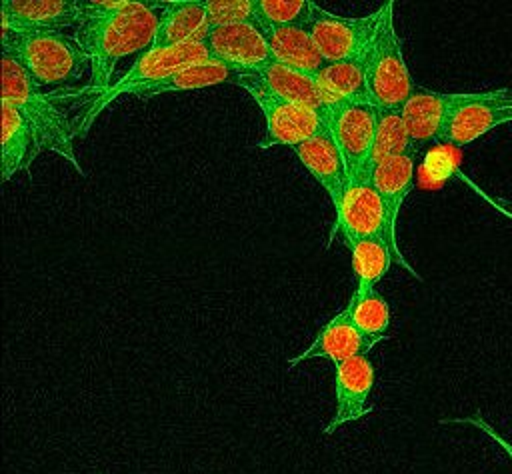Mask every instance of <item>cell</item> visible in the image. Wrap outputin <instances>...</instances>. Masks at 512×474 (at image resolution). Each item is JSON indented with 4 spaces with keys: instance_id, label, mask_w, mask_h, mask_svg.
<instances>
[{
    "instance_id": "cell-1",
    "label": "cell",
    "mask_w": 512,
    "mask_h": 474,
    "mask_svg": "<svg viewBox=\"0 0 512 474\" xmlns=\"http://www.w3.org/2000/svg\"><path fill=\"white\" fill-rule=\"evenodd\" d=\"M162 10H146L136 14H120L84 20L74 38L86 52L90 62V94H102L112 86L116 64L130 54L150 50Z\"/></svg>"
},
{
    "instance_id": "cell-2",
    "label": "cell",
    "mask_w": 512,
    "mask_h": 474,
    "mask_svg": "<svg viewBox=\"0 0 512 474\" xmlns=\"http://www.w3.org/2000/svg\"><path fill=\"white\" fill-rule=\"evenodd\" d=\"M2 54L12 56L40 88L68 86L90 66L74 36L2 22Z\"/></svg>"
},
{
    "instance_id": "cell-3",
    "label": "cell",
    "mask_w": 512,
    "mask_h": 474,
    "mask_svg": "<svg viewBox=\"0 0 512 474\" xmlns=\"http://www.w3.org/2000/svg\"><path fill=\"white\" fill-rule=\"evenodd\" d=\"M2 100L26 118L42 150L62 156L76 172L84 174L74 150L76 124L8 54H2Z\"/></svg>"
},
{
    "instance_id": "cell-4",
    "label": "cell",
    "mask_w": 512,
    "mask_h": 474,
    "mask_svg": "<svg viewBox=\"0 0 512 474\" xmlns=\"http://www.w3.org/2000/svg\"><path fill=\"white\" fill-rule=\"evenodd\" d=\"M378 10L374 36L362 56L366 96L376 110H402L416 86L404 60L402 38L394 26V2L388 0Z\"/></svg>"
},
{
    "instance_id": "cell-5",
    "label": "cell",
    "mask_w": 512,
    "mask_h": 474,
    "mask_svg": "<svg viewBox=\"0 0 512 474\" xmlns=\"http://www.w3.org/2000/svg\"><path fill=\"white\" fill-rule=\"evenodd\" d=\"M202 62H212L204 40L188 42V44L174 46V48L146 50L132 62V66L122 74V78H118L106 92L94 96V100L86 106V110L82 112V116L76 122V136L84 138L88 134V130L92 128L94 120L122 94H136L138 90H142V88L182 70V68L202 64Z\"/></svg>"
},
{
    "instance_id": "cell-6",
    "label": "cell",
    "mask_w": 512,
    "mask_h": 474,
    "mask_svg": "<svg viewBox=\"0 0 512 474\" xmlns=\"http://www.w3.org/2000/svg\"><path fill=\"white\" fill-rule=\"evenodd\" d=\"M236 86L244 88L266 120V134L258 142V148L266 150L272 146H298L312 136L328 130V122L322 114L304 106L292 104L282 96L274 94L256 74H242Z\"/></svg>"
},
{
    "instance_id": "cell-7",
    "label": "cell",
    "mask_w": 512,
    "mask_h": 474,
    "mask_svg": "<svg viewBox=\"0 0 512 474\" xmlns=\"http://www.w3.org/2000/svg\"><path fill=\"white\" fill-rule=\"evenodd\" d=\"M378 110L368 100H340L328 114V130L346 162L350 182H372V148Z\"/></svg>"
},
{
    "instance_id": "cell-8",
    "label": "cell",
    "mask_w": 512,
    "mask_h": 474,
    "mask_svg": "<svg viewBox=\"0 0 512 474\" xmlns=\"http://www.w3.org/2000/svg\"><path fill=\"white\" fill-rule=\"evenodd\" d=\"M340 232L346 246L366 240V238H384L394 258L412 274H416L410 264L402 258V252L396 242V230L390 226L386 206L374 188L372 182H350L344 194L340 208L336 210L334 232Z\"/></svg>"
},
{
    "instance_id": "cell-9",
    "label": "cell",
    "mask_w": 512,
    "mask_h": 474,
    "mask_svg": "<svg viewBox=\"0 0 512 474\" xmlns=\"http://www.w3.org/2000/svg\"><path fill=\"white\" fill-rule=\"evenodd\" d=\"M378 16L380 10L368 16H338L312 2L308 30L326 62H344L364 56L374 36Z\"/></svg>"
},
{
    "instance_id": "cell-10",
    "label": "cell",
    "mask_w": 512,
    "mask_h": 474,
    "mask_svg": "<svg viewBox=\"0 0 512 474\" xmlns=\"http://www.w3.org/2000/svg\"><path fill=\"white\" fill-rule=\"evenodd\" d=\"M204 44L214 62L238 74H258L276 62L264 30L250 22L210 28Z\"/></svg>"
},
{
    "instance_id": "cell-11",
    "label": "cell",
    "mask_w": 512,
    "mask_h": 474,
    "mask_svg": "<svg viewBox=\"0 0 512 474\" xmlns=\"http://www.w3.org/2000/svg\"><path fill=\"white\" fill-rule=\"evenodd\" d=\"M482 96L480 92H436L416 86L406 104L402 106V118L408 128V136L418 150L422 144L442 140L452 114Z\"/></svg>"
},
{
    "instance_id": "cell-12",
    "label": "cell",
    "mask_w": 512,
    "mask_h": 474,
    "mask_svg": "<svg viewBox=\"0 0 512 474\" xmlns=\"http://www.w3.org/2000/svg\"><path fill=\"white\" fill-rule=\"evenodd\" d=\"M508 122H512V88L482 90L480 98L460 106L452 114L440 142L466 146Z\"/></svg>"
},
{
    "instance_id": "cell-13",
    "label": "cell",
    "mask_w": 512,
    "mask_h": 474,
    "mask_svg": "<svg viewBox=\"0 0 512 474\" xmlns=\"http://www.w3.org/2000/svg\"><path fill=\"white\" fill-rule=\"evenodd\" d=\"M374 364L362 354L334 364V394L336 408L330 422L324 426V434H332L338 428L360 420L372 408L368 406L370 392L374 388Z\"/></svg>"
},
{
    "instance_id": "cell-14",
    "label": "cell",
    "mask_w": 512,
    "mask_h": 474,
    "mask_svg": "<svg viewBox=\"0 0 512 474\" xmlns=\"http://www.w3.org/2000/svg\"><path fill=\"white\" fill-rule=\"evenodd\" d=\"M378 342L380 340L366 336L354 324L348 308L344 306L318 330V334L314 336L306 350L288 360V368H296L300 362L310 358H328L334 364H338L354 356H368Z\"/></svg>"
},
{
    "instance_id": "cell-15",
    "label": "cell",
    "mask_w": 512,
    "mask_h": 474,
    "mask_svg": "<svg viewBox=\"0 0 512 474\" xmlns=\"http://www.w3.org/2000/svg\"><path fill=\"white\" fill-rule=\"evenodd\" d=\"M294 152L298 160L304 164V168L316 178V182L328 192L334 212L340 208L344 194L350 184V176L346 170V162L330 134V130H324L310 140L294 146Z\"/></svg>"
},
{
    "instance_id": "cell-16",
    "label": "cell",
    "mask_w": 512,
    "mask_h": 474,
    "mask_svg": "<svg viewBox=\"0 0 512 474\" xmlns=\"http://www.w3.org/2000/svg\"><path fill=\"white\" fill-rule=\"evenodd\" d=\"M274 94L282 96L284 100L304 106L308 110H314L322 114L328 122L330 110L340 102L336 96H332L316 78V74L296 70L292 66L272 62L262 72L256 74Z\"/></svg>"
},
{
    "instance_id": "cell-17",
    "label": "cell",
    "mask_w": 512,
    "mask_h": 474,
    "mask_svg": "<svg viewBox=\"0 0 512 474\" xmlns=\"http://www.w3.org/2000/svg\"><path fill=\"white\" fill-rule=\"evenodd\" d=\"M2 22L22 28L64 30L82 24L80 0H4Z\"/></svg>"
},
{
    "instance_id": "cell-18",
    "label": "cell",
    "mask_w": 512,
    "mask_h": 474,
    "mask_svg": "<svg viewBox=\"0 0 512 474\" xmlns=\"http://www.w3.org/2000/svg\"><path fill=\"white\" fill-rule=\"evenodd\" d=\"M208 30L210 26L202 0H166L150 48H174L204 40Z\"/></svg>"
},
{
    "instance_id": "cell-19",
    "label": "cell",
    "mask_w": 512,
    "mask_h": 474,
    "mask_svg": "<svg viewBox=\"0 0 512 474\" xmlns=\"http://www.w3.org/2000/svg\"><path fill=\"white\" fill-rule=\"evenodd\" d=\"M42 152V146L26 122V118L2 100V180L8 182L14 174L26 172Z\"/></svg>"
},
{
    "instance_id": "cell-20",
    "label": "cell",
    "mask_w": 512,
    "mask_h": 474,
    "mask_svg": "<svg viewBox=\"0 0 512 474\" xmlns=\"http://www.w3.org/2000/svg\"><path fill=\"white\" fill-rule=\"evenodd\" d=\"M262 30L276 62L310 74H318L326 66L308 26H262Z\"/></svg>"
},
{
    "instance_id": "cell-21",
    "label": "cell",
    "mask_w": 512,
    "mask_h": 474,
    "mask_svg": "<svg viewBox=\"0 0 512 474\" xmlns=\"http://www.w3.org/2000/svg\"><path fill=\"white\" fill-rule=\"evenodd\" d=\"M414 152L416 150H408L404 154L390 156L382 160L372 172V184L386 206L388 220L394 230L400 208L414 186Z\"/></svg>"
},
{
    "instance_id": "cell-22",
    "label": "cell",
    "mask_w": 512,
    "mask_h": 474,
    "mask_svg": "<svg viewBox=\"0 0 512 474\" xmlns=\"http://www.w3.org/2000/svg\"><path fill=\"white\" fill-rule=\"evenodd\" d=\"M242 74L236 70L220 64V62H202L194 64L188 68H182L142 90H138L134 96L140 100H148L160 94L168 92H186V90H200V88H210V86H220V84H236V80Z\"/></svg>"
},
{
    "instance_id": "cell-23",
    "label": "cell",
    "mask_w": 512,
    "mask_h": 474,
    "mask_svg": "<svg viewBox=\"0 0 512 474\" xmlns=\"http://www.w3.org/2000/svg\"><path fill=\"white\" fill-rule=\"evenodd\" d=\"M352 268L356 274L358 294L372 292L392 264V248L384 238H366L350 246Z\"/></svg>"
},
{
    "instance_id": "cell-24",
    "label": "cell",
    "mask_w": 512,
    "mask_h": 474,
    "mask_svg": "<svg viewBox=\"0 0 512 474\" xmlns=\"http://www.w3.org/2000/svg\"><path fill=\"white\" fill-rule=\"evenodd\" d=\"M316 78L338 100H368L362 58L326 62V66L316 74Z\"/></svg>"
},
{
    "instance_id": "cell-25",
    "label": "cell",
    "mask_w": 512,
    "mask_h": 474,
    "mask_svg": "<svg viewBox=\"0 0 512 474\" xmlns=\"http://www.w3.org/2000/svg\"><path fill=\"white\" fill-rule=\"evenodd\" d=\"M408 150H416V148L408 136L402 110H378V128H376V140H374L372 158H370L372 172L382 160L404 154Z\"/></svg>"
},
{
    "instance_id": "cell-26",
    "label": "cell",
    "mask_w": 512,
    "mask_h": 474,
    "mask_svg": "<svg viewBox=\"0 0 512 474\" xmlns=\"http://www.w3.org/2000/svg\"><path fill=\"white\" fill-rule=\"evenodd\" d=\"M354 324L370 338L382 340L386 336V330L390 326V306L382 294L376 290L358 294L352 292L348 304H346Z\"/></svg>"
},
{
    "instance_id": "cell-27",
    "label": "cell",
    "mask_w": 512,
    "mask_h": 474,
    "mask_svg": "<svg viewBox=\"0 0 512 474\" xmlns=\"http://www.w3.org/2000/svg\"><path fill=\"white\" fill-rule=\"evenodd\" d=\"M310 0H256L258 26H308Z\"/></svg>"
},
{
    "instance_id": "cell-28",
    "label": "cell",
    "mask_w": 512,
    "mask_h": 474,
    "mask_svg": "<svg viewBox=\"0 0 512 474\" xmlns=\"http://www.w3.org/2000/svg\"><path fill=\"white\" fill-rule=\"evenodd\" d=\"M208 16V26H230L250 22L258 26L256 0H202Z\"/></svg>"
},
{
    "instance_id": "cell-29",
    "label": "cell",
    "mask_w": 512,
    "mask_h": 474,
    "mask_svg": "<svg viewBox=\"0 0 512 474\" xmlns=\"http://www.w3.org/2000/svg\"><path fill=\"white\" fill-rule=\"evenodd\" d=\"M166 0H80L82 22L88 18H106L120 14H136L146 10H162Z\"/></svg>"
},
{
    "instance_id": "cell-30",
    "label": "cell",
    "mask_w": 512,
    "mask_h": 474,
    "mask_svg": "<svg viewBox=\"0 0 512 474\" xmlns=\"http://www.w3.org/2000/svg\"><path fill=\"white\" fill-rule=\"evenodd\" d=\"M450 422H458V424H470V426H474V428H478L480 432H484L496 446H500V450L504 452V456L512 462V442L510 440H506L504 436H500L482 416H464V418H454V420H450Z\"/></svg>"
},
{
    "instance_id": "cell-31",
    "label": "cell",
    "mask_w": 512,
    "mask_h": 474,
    "mask_svg": "<svg viewBox=\"0 0 512 474\" xmlns=\"http://www.w3.org/2000/svg\"><path fill=\"white\" fill-rule=\"evenodd\" d=\"M462 178H464V176H462ZM464 180H466V182H468V184H470V186H472V188H474V190H476V192H478V194H480V196H482V198H484V200H486V202H488V204H490V206H494V208H496V210H498V212H500V214H502V216H506V218H508V220H512V210H510V208H506V206H504V204H500V202H498V200H496V198H492V196H488V194H486V192H484V190H480V188H478V186H476V184H474V182H470V180H468V178H464Z\"/></svg>"
}]
</instances>
